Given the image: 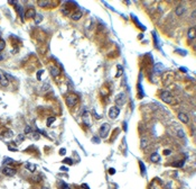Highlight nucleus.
I'll list each match as a JSON object with an SVG mask.
<instances>
[{"mask_svg":"<svg viewBox=\"0 0 196 189\" xmlns=\"http://www.w3.org/2000/svg\"><path fill=\"white\" fill-rule=\"evenodd\" d=\"M119 114H120V108L118 106H113V107H111L110 110H109V116H110V118H112V119L117 118V117L119 116Z\"/></svg>","mask_w":196,"mask_h":189,"instance_id":"obj_4","label":"nucleus"},{"mask_svg":"<svg viewBox=\"0 0 196 189\" xmlns=\"http://www.w3.org/2000/svg\"><path fill=\"white\" fill-rule=\"evenodd\" d=\"M2 136L5 137V138H11V137H13V132H11V131H7V132H5V133L2 134Z\"/></svg>","mask_w":196,"mask_h":189,"instance_id":"obj_18","label":"nucleus"},{"mask_svg":"<svg viewBox=\"0 0 196 189\" xmlns=\"http://www.w3.org/2000/svg\"><path fill=\"white\" fill-rule=\"evenodd\" d=\"M82 13L81 11H77V13H74L73 15H72V19L73 20H78V19H81V17H82Z\"/></svg>","mask_w":196,"mask_h":189,"instance_id":"obj_15","label":"nucleus"},{"mask_svg":"<svg viewBox=\"0 0 196 189\" xmlns=\"http://www.w3.org/2000/svg\"><path fill=\"white\" fill-rule=\"evenodd\" d=\"M63 187H64V189H71V188H70L69 186H67V185H65V184L63 185Z\"/></svg>","mask_w":196,"mask_h":189,"instance_id":"obj_30","label":"nucleus"},{"mask_svg":"<svg viewBox=\"0 0 196 189\" xmlns=\"http://www.w3.org/2000/svg\"><path fill=\"white\" fill-rule=\"evenodd\" d=\"M195 37H196V29H195V27H191L188 29V38L194 40Z\"/></svg>","mask_w":196,"mask_h":189,"instance_id":"obj_10","label":"nucleus"},{"mask_svg":"<svg viewBox=\"0 0 196 189\" xmlns=\"http://www.w3.org/2000/svg\"><path fill=\"white\" fill-rule=\"evenodd\" d=\"M109 131H110V125L108 123H104L102 126L100 127V136L102 138H105L109 134Z\"/></svg>","mask_w":196,"mask_h":189,"instance_id":"obj_3","label":"nucleus"},{"mask_svg":"<svg viewBox=\"0 0 196 189\" xmlns=\"http://www.w3.org/2000/svg\"><path fill=\"white\" fill-rule=\"evenodd\" d=\"M0 85L3 86V87H7L9 85V80L7 79V77L3 73L0 72Z\"/></svg>","mask_w":196,"mask_h":189,"instance_id":"obj_7","label":"nucleus"},{"mask_svg":"<svg viewBox=\"0 0 196 189\" xmlns=\"http://www.w3.org/2000/svg\"><path fill=\"white\" fill-rule=\"evenodd\" d=\"M26 168H27L30 172H34L36 170V165L34 163H27V164H26Z\"/></svg>","mask_w":196,"mask_h":189,"instance_id":"obj_17","label":"nucleus"},{"mask_svg":"<svg viewBox=\"0 0 196 189\" xmlns=\"http://www.w3.org/2000/svg\"><path fill=\"white\" fill-rule=\"evenodd\" d=\"M30 132H32V127L27 125V126L25 127V134H29V133H30Z\"/></svg>","mask_w":196,"mask_h":189,"instance_id":"obj_23","label":"nucleus"},{"mask_svg":"<svg viewBox=\"0 0 196 189\" xmlns=\"http://www.w3.org/2000/svg\"><path fill=\"white\" fill-rule=\"evenodd\" d=\"M178 135H180V137H184V133H183V131H179V132H178Z\"/></svg>","mask_w":196,"mask_h":189,"instance_id":"obj_29","label":"nucleus"},{"mask_svg":"<svg viewBox=\"0 0 196 189\" xmlns=\"http://www.w3.org/2000/svg\"><path fill=\"white\" fill-rule=\"evenodd\" d=\"M35 15H36V11L34 10L33 8L28 9L27 11H26V17H27V18H34V17H35Z\"/></svg>","mask_w":196,"mask_h":189,"instance_id":"obj_13","label":"nucleus"},{"mask_svg":"<svg viewBox=\"0 0 196 189\" xmlns=\"http://www.w3.org/2000/svg\"><path fill=\"white\" fill-rule=\"evenodd\" d=\"M178 118L180 122H183L184 124H187L188 122H189V117H188L185 113H179L178 114Z\"/></svg>","mask_w":196,"mask_h":189,"instance_id":"obj_8","label":"nucleus"},{"mask_svg":"<svg viewBox=\"0 0 196 189\" xmlns=\"http://www.w3.org/2000/svg\"><path fill=\"white\" fill-rule=\"evenodd\" d=\"M62 13L64 15H69V7H67V6H63L62 7Z\"/></svg>","mask_w":196,"mask_h":189,"instance_id":"obj_20","label":"nucleus"},{"mask_svg":"<svg viewBox=\"0 0 196 189\" xmlns=\"http://www.w3.org/2000/svg\"><path fill=\"white\" fill-rule=\"evenodd\" d=\"M160 97H161V99H163L165 103H167V104H173L174 103V97L172 96V93L169 92V91H163L161 92V94H160Z\"/></svg>","mask_w":196,"mask_h":189,"instance_id":"obj_1","label":"nucleus"},{"mask_svg":"<svg viewBox=\"0 0 196 189\" xmlns=\"http://www.w3.org/2000/svg\"><path fill=\"white\" fill-rule=\"evenodd\" d=\"M34 19H35L36 24H39V23H41V20H43V16H41L40 14H36L35 17H34Z\"/></svg>","mask_w":196,"mask_h":189,"instance_id":"obj_16","label":"nucleus"},{"mask_svg":"<svg viewBox=\"0 0 196 189\" xmlns=\"http://www.w3.org/2000/svg\"><path fill=\"white\" fill-rule=\"evenodd\" d=\"M37 3H38V6L41 7V8H45V7H48L51 5V1H48V0H39Z\"/></svg>","mask_w":196,"mask_h":189,"instance_id":"obj_12","label":"nucleus"},{"mask_svg":"<svg viewBox=\"0 0 196 189\" xmlns=\"http://www.w3.org/2000/svg\"><path fill=\"white\" fill-rule=\"evenodd\" d=\"M41 73H43V71H39V72H38V80H40V74Z\"/></svg>","mask_w":196,"mask_h":189,"instance_id":"obj_31","label":"nucleus"},{"mask_svg":"<svg viewBox=\"0 0 196 189\" xmlns=\"http://www.w3.org/2000/svg\"><path fill=\"white\" fill-rule=\"evenodd\" d=\"M150 160L152 162H155V163H157V162H159V160H160V155L158 153H154V154H151V157H150Z\"/></svg>","mask_w":196,"mask_h":189,"instance_id":"obj_14","label":"nucleus"},{"mask_svg":"<svg viewBox=\"0 0 196 189\" xmlns=\"http://www.w3.org/2000/svg\"><path fill=\"white\" fill-rule=\"evenodd\" d=\"M110 173H111V175H113V173H114V169H110Z\"/></svg>","mask_w":196,"mask_h":189,"instance_id":"obj_32","label":"nucleus"},{"mask_svg":"<svg viewBox=\"0 0 196 189\" xmlns=\"http://www.w3.org/2000/svg\"><path fill=\"white\" fill-rule=\"evenodd\" d=\"M77 101H78V97L76 96V94H70V96H67L66 97V104L69 107H73V106H75L77 104Z\"/></svg>","mask_w":196,"mask_h":189,"instance_id":"obj_2","label":"nucleus"},{"mask_svg":"<svg viewBox=\"0 0 196 189\" xmlns=\"http://www.w3.org/2000/svg\"><path fill=\"white\" fill-rule=\"evenodd\" d=\"M53 122H55V117H48V119H47V126H51Z\"/></svg>","mask_w":196,"mask_h":189,"instance_id":"obj_21","label":"nucleus"},{"mask_svg":"<svg viewBox=\"0 0 196 189\" xmlns=\"http://www.w3.org/2000/svg\"><path fill=\"white\" fill-rule=\"evenodd\" d=\"M185 10H186L185 7H184L183 5H180V6H178V7L176 8V14L178 15V16H182V15L185 13Z\"/></svg>","mask_w":196,"mask_h":189,"instance_id":"obj_11","label":"nucleus"},{"mask_svg":"<svg viewBox=\"0 0 196 189\" xmlns=\"http://www.w3.org/2000/svg\"><path fill=\"white\" fill-rule=\"evenodd\" d=\"M43 189H48V188H43Z\"/></svg>","mask_w":196,"mask_h":189,"instance_id":"obj_34","label":"nucleus"},{"mask_svg":"<svg viewBox=\"0 0 196 189\" xmlns=\"http://www.w3.org/2000/svg\"><path fill=\"white\" fill-rule=\"evenodd\" d=\"M63 162H64V163H67V164H72L73 163V161L71 160V159H65Z\"/></svg>","mask_w":196,"mask_h":189,"instance_id":"obj_24","label":"nucleus"},{"mask_svg":"<svg viewBox=\"0 0 196 189\" xmlns=\"http://www.w3.org/2000/svg\"><path fill=\"white\" fill-rule=\"evenodd\" d=\"M65 153H66V150L65 149H61V151H59V154L63 155V154H65Z\"/></svg>","mask_w":196,"mask_h":189,"instance_id":"obj_27","label":"nucleus"},{"mask_svg":"<svg viewBox=\"0 0 196 189\" xmlns=\"http://www.w3.org/2000/svg\"><path fill=\"white\" fill-rule=\"evenodd\" d=\"M61 170H65V171H66L67 168H65V167H61Z\"/></svg>","mask_w":196,"mask_h":189,"instance_id":"obj_33","label":"nucleus"},{"mask_svg":"<svg viewBox=\"0 0 196 189\" xmlns=\"http://www.w3.org/2000/svg\"><path fill=\"white\" fill-rule=\"evenodd\" d=\"M2 173L5 176H9V177H13L16 175V170L14 168H10V167H5L2 169Z\"/></svg>","mask_w":196,"mask_h":189,"instance_id":"obj_6","label":"nucleus"},{"mask_svg":"<svg viewBox=\"0 0 196 189\" xmlns=\"http://www.w3.org/2000/svg\"><path fill=\"white\" fill-rule=\"evenodd\" d=\"M147 140H142V141H141V147H146L147 145Z\"/></svg>","mask_w":196,"mask_h":189,"instance_id":"obj_25","label":"nucleus"},{"mask_svg":"<svg viewBox=\"0 0 196 189\" xmlns=\"http://www.w3.org/2000/svg\"><path fill=\"white\" fill-rule=\"evenodd\" d=\"M118 73H117V77H121V75H122V73H123V69H122V66L121 65H118Z\"/></svg>","mask_w":196,"mask_h":189,"instance_id":"obj_19","label":"nucleus"},{"mask_svg":"<svg viewBox=\"0 0 196 189\" xmlns=\"http://www.w3.org/2000/svg\"><path fill=\"white\" fill-rule=\"evenodd\" d=\"M195 15H196V13H195V10H194L193 13H192V19H193V20H195Z\"/></svg>","mask_w":196,"mask_h":189,"instance_id":"obj_28","label":"nucleus"},{"mask_svg":"<svg viewBox=\"0 0 196 189\" xmlns=\"http://www.w3.org/2000/svg\"><path fill=\"white\" fill-rule=\"evenodd\" d=\"M50 72H51V74L53 75V77H57V75L59 74V73H61V71H59V69H58V68L57 66H50Z\"/></svg>","mask_w":196,"mask_h":189,"instance_id":"obj_9","label":"nucleus"},{"mask_svg":"<svg viewBox=\"0 0 196 189\" xmlns=\"http://www.w3.org/2000/svg\"><path fill=\"white\" fill-rule=\"evenodd\" d=\"M115 103L118 106H122L124 103H126V94L124 93H119L117 94L115 97Z\"/></svg>","mask_w":196,"mask_h":189,"instance_id":"obj_5","label":"nucleus"},{"mask_svg":"<svg viewBox=\"0 0 196 189\" xmlns=\"http://www.w3.org/2000/svg\"><path fill=\"white\" fill-rule=\"evenodd\" d=\"M170 153H172L170 150H165V151H164V154H165V155H169Z\"/></svg>","mask_w":196,"mask_h":189,"instance_id":"obj_26","label":"nucleus"},{"mask_svg":"<svg viewBox=\"0 0 196 189\" xmlns=\"http://www.w3.org/2000/svg\"><path fill=\"white\" fill-rule=\"evenodd\" d=\"M5 41L3 40H0V51H2L3 48H5Z\"/></svg>","mask_w":196,"mask_h":189,"instance_id":"obj_22","label":"nucleus"}]
</instances>
